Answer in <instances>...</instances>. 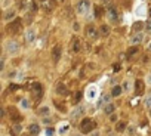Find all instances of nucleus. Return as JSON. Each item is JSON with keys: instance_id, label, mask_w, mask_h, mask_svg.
Instances as JSON below:
<instances>
[{"instance_id": "f257e3e1", "label": "nucleus", "mask_w": 151, "mask_h": 136, "mask_svg": "<svg viewBox=\"0 0 151 136\" xmlns=\"http://www.w3.org/2000/svg\"><path fill=\"white\" fill-rule=\"evenodd\" d=\"M95 126H96V123L92 118H83L80 121V132L81 133H91V132H93Z\"/></svg>"}, {"instance_id": "f03ea898", "label": "nucleus", "mask_w": 151, "mask_h": 136, "mask_svg": "<svg viewBox=\"0 0 151 136\" xmlns=\"http://www.w3.org/2000/svg\"><path fill=\"white\" fill-rule=\"evenodd\" d=\"M105 13H107V18L110 19V22H113V24H116V22L119 21V12L116 9L114 5H108L105 9Z\"/></svg>"}, {"instance_id": "7ed1b4c3", "label": "nucleus", "mask_w": 151, "mask_h": 136, "mask_svg": "<svg viewBox=\"0 0 151 136\" xmlns=\"http://www.w3.org/2000/svg\"><path fill=\"white\" fill-rule=\"evenodd\" d=\"M5 49H6L8 53H18L19 52V44L15 40H8L6 44H5Z\"/></svg>"}, {"instance_id": "20e7f679", "label": "nucleus", "mask_w": 151, "mask_h": 136, "mask_svg": "<svg viewBox=\"0 0 151 136\" xmlns=\"http://www.w3.org/2000/svg\"><path fill=\"white\" fill-rule=\"evenodd\" d=\"M91 8V3H89V0H80V2L77 3V13L80 15H84V13H88Z\"/></svg>"}, {"instance_id": "39448f33", "label": "nucleus", "mask_w": 151, "mask_h": 136, "mask_svg": "<svg viewBox=\"0 0 151 136\" xmlns=\"http://www.w3.org/2000/svg\"><path fill=\"white\" fill-rule=\"evenodd\" d=\"M86 34H88V37H89L91 40H96V39L99 37V31H98V28L93 27V25H88V28H86Z\"/></svg>"}, {"instance_id": "423d86ee", "label": "nucleus", "mask_w": 151, "mask_h": 136, "mask_svg": "<svg viewBox=\"0 0 151 136\" xmlns=\"http://www.w3.org/2000/svg\"><path fill=\"white\" fill-rule=\"evenodd\" d=\"M83 114H84V107L79 105L77 108H74V109L71 111V120H77V118H80Z\"/></svg>"}, {"instance_id": "0eeeda50", "label": "nucleus", "mask_w": 151, "mask_h": 136, "mask_svg": "<svg viewBox=\"0 0 151 136\" xmlns=\"http://www.w3.org/2000/svg\"><path fill=\"white\" fill-rule=\"evenodd\" d=\"M144 39H145L144 33H138V34H135L133 37H131V44H132V46H138L139 43L144 41Z\"/></svg>"}, {"instance_id": "6e6552de", "label": "nucleus", "mask_w": 151, "mask_h": 136, "mask_svg": "<svg viewBox=\"0 0 151 136\" xmlns=\"http://www.w3.org/2000/svg\"><path fill=\"white\" fill-rule=\"evenodd\" d=\"M80 48H81L80 40H79L77 37H73V40H71V52H73V53H79V52H80Z\"/></svg>"}, {"instance_id": "1a4fd4ad", "label": "nucleus", "mask_w": 151, "mask_h": 136, "mask_svg": "<svg viewBox=\"0 0 151 136\" xmlns=\"http://www.w3.org/2000/svg\"><path fill=\"white\" fill-rule=\"evenodd\" d=\"M61 53H62V49H61V46H56L52 49V58H53V62H58L59 61V58H61Z\"/></svg>"}, {"instance_id": "9d476101", "label": "nucleus", "mask_w": 151, "mask_h": 136, "mask_svg": "<svg viewBox=\"0 0 151 136\" xmlns=\"http://www.w3.org/2000/svg\"><path fill=\"white\" fill-rule=\"evenodd\" d=\"M40 6L45 9V11H52L55 3L52 2V0H40Z\"/></svg>"}, {"instance_id": "9b49d317", "label": "nucleus", "mask_w": 151, "mask_h": 136, "mask_svg": "<svg viewBox=\"0 0 151 136\" xmlns=\"http://www.w3.org/2000/svg\"><path fill=\"white\" fill-rule=\"evenodd\" d=\"M56 93H58V95H61V96H67L70 92H68V89L65 87V84L59 83V84L56 86Z\"/></svg>"}, {"instance_id": "f8f14e48", "label": "nucleus", "mask_w": 151, "mask_h": 136, "mask_svg": "<svg viewBox=\"0 0 151 136\" xmlns=\"http://www.w3.org/2000/svg\"><path fill=\"white\" fill-rule=\"evenodd\" d=\"M19 28H21V21H19V19H15L13 24H11V25L8 27V30H9V31H13V33H18Z\"/></svg>"}, {"instance_id": "ddd939ff", "label": "nucleus", "mask_w": 151, "mask_h": 136, "mask_svg": "<svg viewBox=\"0 0 151 136\" xmlns=\"http://www.w3.org/2000/svg\"><path fill=\"white\" fill-rule=\"evenodd\" d=\"M25 40H27L28 43H33V41L36 40V31L31 30V28L27 30V31H25Z\"/></svg>"}, {"instance_id": "4468645a", "label": "nucleus", "mask_w": 151, "mask_h": 136, "mask_svg": "<svg viewBox=\"0 0 151 136\" xmlns=\"http://www.w3.org/2000/svg\"><path fill=\"white\" fill-rule=\"evenodd\" d=\"M33 92H34V95H36L37 99L41 98V84L40 83H34L33 84Z\"/></svg>"}, {"instance_id": "2eb2a0df", "label": "nucleus", "mask_w": 151, "mask_h": 136, "mask_svg": "<svg viewBox=\"0 0 151 136\" xmlns=\"http://www.w3.org/2000/svg\"><path fill=\"white\" fill-rule=\"evenodd\" d=\"M123 86H114L113 87V90H111V96H114V98H119L122 93H123Z\"/></svg>"}, {"instance_id": "dca6fc26", "label": "nucleus", "mask_w": 151, "mask_h": 136, "mask_svg": "<svg viewBox=\"0 0 151 136\" xmlns=\"http://www.w3.org/2000/svg\"><path fill=\"white\" fill-rule=\"evenodd\" d=\"M104 12H105V9H104L102 6L95 5V9H93V16H95V18H101V16L104 15Z\"/></svg>"}, {"instance_id": "f3484780", "label": "nucleus", "mask_w": 151, "mask_h": 136, "mask_svg": "<svg viewBox=\"0 0 151 136\" xmlns=\"http://www.w3.org/2000/svg\"><path fill=\"white\" fill-rule=\"evenodd\" d=\"M114 111H116V107H114L113 104H110V102L105 104V107H104V112H105L107 116H111Z\"/></svg>"}, {"instance_id": "a211bd4d", "label": "nucleus", "mask_w": 151, "mask_h": 136, "mask_svg": "<svg viewBox=\"0 0 151 136\" xmlns=\"http://www.w3.org/2000/svg\"><path fill=\"white\" fill-rule=\"evenodd\" d=\"M49 112H51L49 107H48V105H45V107H40V108H39L37 114H39V116H41V117H46V116H49Z\"/></svg>"}, {"instance_id": "6ab92c4d", "label": "nucleus", "mask_w": 151, "mask_h": 136, "mask_svg": "<svg viewBox=\"0 0 151 136\" xmlns=\"http://www.w3.org/2000/svg\"><path fill=\"white\" fill-rule=\"evenodd\" d=\"M3 18H5V21H12L13 18H15V9H8L6 12H5V15H3Z\"/></svg>"}, {"instance_id": "aec40b11", "label": "nucleus", "mask_w": 151, "mask_h": 136, "mask_svg": "<svg viewBox=\"0 0 151 136\" xmlns=\"http://www.w3.org/2000/svg\"><path fill=\"white\" fill-rule=\"evenodd\" d=\"M28 130H30L31 135H39V133H40V126L36 124V123H33V124L28 126Z\"/></svg>"}, {"instance_id": "412c9836", "label": "nucleus", "mask_w": 151, "mask_h": 136, "mask_svg": "<svg viewBox=\"0 0 151 136\" xmlns=\"http://www.w3.org/2000/svg\"><path fill=\"white\" fill-rule=\"evenodd\" d=\"M135 89H136V93H138V95L142 93V90H144V83H142L141 80H136V83H135Z\"/></svg>"}, {"instance_id": "4be33fe9", "label": "nucleus", "mask_w": 151, "mask_h": 136, "mask_svg": "<svg viewBox=\"0 0 151 136\" xmlns=\"http://www.w3.org/2000/svg\"><path fill=\"white\" fill-rule=\"evenodd\" d=\"M101 34H102V36H108V34H110V27L107 25V24L101 25Z\"/></svg>"}, {"instance_id": "5701e85b", "label": "nucleus", "mask_w": 151, "mask_h": 136, "mask_svg": "<svg viewBox=\"0 0 151 136\" xmlns=\"http://www.w3.org/2000/svg\"><path fill=\"white\" fill-rule=\"evenodd\" d=\"M124 129H126V123H124V121H117L116 130H117V132H123Z\"/></svg>"}, {"instance_id": "b1692460", "label": "nucleus", "mask_w": 151, "mask_h": 136, "mask_svg": "<svg viewBox=\"0 0 151 136\" xmlns=\"http://www.w3.org/2000/svg\"><path fill=\"white\" fill-rule=\"evenodd\" d=\"M136 52H138V48H136V46H132V48H129V50H127V56H133Z\"/></svg>"}, {"instance_id": "393cba45", "label": "nucleus", "mask_w": 151, "mask_h": 136, "mask_svg": "<svg viewBox=\"0 0 151 136\" xmlns=\"http://www.w3.org/2000/svg\"><path fill=\"white\" fill-rule=\"evenodd\" d=\"M16 109H11V118H13V120H19L21 117H19V114H16Z\"/></svg>"}, {"instance_id": "a878e982", "label": "nucleus", "mask_w": 151, "mask_h": 136, "mask_svg": "<svg viewBox=\"0 0 151 136\" xmlns=\"http://www.w3.org/2000/svg\"><path fill=\"white\" fill-rule=\"evenodd\" d=\"M21 107L25 108V109H28V108H30V102H28L27 99H21Z\"/></svg>"}, {"instance_id": "bb28decb", "label": "nucleus", "mask_w": 151, "mask_h": 136, "mask_svg": "<svg viewBox=\"0 0 151 136\" xmlns=\"http://www.w3.org/2000/svg\"><path fill=\"white\" fill-rule=\"evenodd\" d=\"M145 30H147V33H150V34H151V18L147 21V24H145Z\"/></svg>"}, {"instance_id": "cd10ccee", "label": "nucleus", "mask_w": 151, "mask_h": 136, "mask_svg": "<svg viewBox=\"0 0 151 136\" xmlns=\"http://www.w3.org/2000/svg\"><path fill=\"white\" fill-rule=\"evenodd\" d=\"M145 107H148V108H151V95H148L147 98H145Z\"/></svg>"}, {"instance_id": "c85d7f7f", "label": "nucleus", "mask_w": 151, "mask_h": 136, "mask_svg": "<svg viewBox=\"0 0 151 136\" xmlns=\"http://www.w3.org/2000/svg\"><path fill=\"white\" fill-rule=\"evenodd\" d=\"M139 28H142V24H141V22H136V24H133V31H139Z\"/></svg>"}, {"instance_id": "c756f323", "label": "nucleus", "mask_w": 151, "mask_h": 136, "mask_svg": "<svg viewBox=\"0 0 151 136\" xmlns=\"http://www.w3.org/2000/svg\"><path fill=\"white\" fill-rule=\"evenodd\" d=\"M55 133V130L52 129V127H49V129H46V136H52Z\"/></svg>"}, {"instance_id": "7c9ffc66", "label": "nucleus", "mask_w": 151, "mask_h": 136, "mask_svg": "<svg viewBox=\"0 0 151 136\" xmlns=\"http://www.w3.org/2000/svg\"><path fill=\"white\" fill-rule=\"evenodd\" d=\"M102 102L108 104V102H110V95H104V96H102Z\"/></svg>"}, {"instance_id": "2f4dec72", "label": "nucleus", "mask_w": 151, "mask_h": 136, "mask_svg": "<svg viewBox=\"0 0 151 136\" xmlns=\"http://www.w3.org/2000/svg\"><path fill=\"white\" fill-rule=\"evenodd\" d=\"M21 129H22V127H21V124H15V126H13L15 133H19V132H21Z\"/></svg>"}, {"instance_id": "473e14b6", "label": "nucleus", "mask_w": 151, "mask_h": 136, "mask_svg": "<svg viewBox=\"0 0 151 136\" xmlns=\"http://www.w3.org/2000/svg\"><path fill=\"white\" fill-rule=\"evenodd\" d=\"M129 87H131V84H129V81H124V83H123V89H124V90H131Z\"/></svg>"}, {"instance_id": "72a5a7b5", "label": "nucleus", "mask_w": 151, "mask_h": 136, "mask_svg": "<svg viewBox=\"0 0 151 136\" xmlns=\"http://www.w3.org/2000/svg\"><path fill=\"white\" fill-rule=\"evenodd\" d=\"M31 9H33V11H37V9H39V5H37L36 2H33V3H31Z\"/></svg>"}, {"instance_id": "f704fd0d", "label": "nucleus", "mask_w": 151, "mask_h": 136, "mask_svg": "<svg viewBox=\"0 0 151 136\" xmlns=\"http://www.w3.org/2000/svg\"><path fill=\"white\" fill-rule=\"evenodd\" d=\"M80 98H81V93H80V92H79V93H77V95H76V101H74V102H76V104H77V102H79V101H80Z\"/></svg>"}, {"instance_id": "c9c22d12", "label": "nucleus", "mask_w": 151, "mask_h": 136, "mask_svg": "<svg viewBox=\"0 0 151 136\" xmlns=\"http://www.w3.org/2000/svg\"><path fill=\"white\" fill-rule=\"evenodd\" d=\"M91 136H101L99 132H91Z\"/></svg>"}, {"instance_id": "e433bc0d", "label": "nucleus", "mask_w": 151, "mask_h": 136, "mask_svg": "<svg viewBox=\"0 0 151 136\" xmlns=\"http://www.w3.org/2000/svg\"><path fill=\"white\" fill-rule=\"evenodd\" d=\"M111 121H117V117L114 114H111Z\"/></svg>"}, {"instance_id": "4c0bfd02", "label": "nucleus", "mask_w": 151, "mask_h": 136, "mask_svg": "<svg viewBox=\"0 0 151 136\" xmlns=\"http://www.w3.org/2000/svg\"><path fill=\"white\" fill-rule=\"evenodd\" d=\"M102 2H104V3H110V0H102Z\"/></svg>"}, {"instance_id": "58836bf2", "label": "nucleus", "mask_w": 151, "mask_h": 136, "mask_svg": "<svg viewBox=\"0 0 151 136\" xmlns=\"http://www.w3.org/2000/svg\"><path fill=\"white\" fill-rule=\"evenodd\" d=\"M110 136H116V135H114V133H110Z\"/></svg>"}, {"instance_id": "ea45409f", "label": "nucleus", "mask_w": 151, "mask_h": 136, "mask_svg": "<svg viewBox=\"0 0 151 136\" xmlns=\"http://www.w3.org/2000/svg\"><path fill=\"white\" fill-rule=\"evenodd\" d=\"M148 81H150V83H151V76H150V79H148Z\"/></svg>"}, {"instance_id": "a19ab883", "label": "nucleus", "mask_w": 151, "mask_h": 136, "mask_svg": "<svg viewBox=\"0 0 151 136\" xmlns=\"http://www.w3.org/2000/svg\"><path fill=\"white\" fill-rule=\"evenodd\" d=\"M150 117H151V108H150Z\"/></svg>"}]
</instances>
